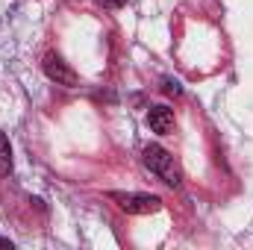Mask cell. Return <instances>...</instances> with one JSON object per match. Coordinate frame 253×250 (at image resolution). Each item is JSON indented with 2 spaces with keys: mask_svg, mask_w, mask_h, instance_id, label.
<instances>
[{
  "mask_svg": "<svg viewBox=\"0 0 253 250\" xmlns=\"http://www.w3.org/2000/svg\"><path fill=\"white\" fill-rule=\"evenodd\" d=\"M144 165H147V171L150 174H156L165 186L177 188L183 183V174H180V165L174 162V156L165 150V147H159V144H147L144 147Z\"/></svg>",
  "mask_w": 253,
  "mask_h": 250,
  "instance_id": "obj_1",
  "label": "cell"
},
{
  "mask_svg": "<svg viewBox=\"0 0 253 250\" xmlns=\"http://www.w3.org/2000/svg\"><path fill=\"white\" fill-rule=\"evenodd\" d=\"M109 197L124 209L126 215H150V212H156L159 206H162V200L156 197V194H135V191H109Z\"/></svg>",
  "mask_w": 253,
  "mask_h": 250,
  "instance_id": "obj_2",
  "label": "cell"
},
{
  "mask_svg": "<svg viewBox=\"0 0 253 250\" xmlns=\"http://www.w3.org/2000/svg\"><path fill=\"white\" fill-rule=\"evenodd\" d=\"M44 74H47L56 85H68V88H74V85L80 83V77H77L56 53H47V56H44Z\"/></svg>",
  "mask_w": 253,
  "mask_h": 250,
  "instance_id": "obj_3",
  "label": "cell"
},
{
  "mask_svg": "<svg viewBox=\"0 0 253 250\" xmlns=\"http://www.w3.org/2000/svg\"><path fill=\"white\" fill-rule=\"evenodd\" d=\"M147 126H150L153 132H159V135L174 132V112H171L168 106H150V112H147Z\"/></svg>",
  "mask_w": 253,
  "mask_h": 250,
  "instance_id": "obj_4",
  "label": "cell"
},
{
  "mask_svg": "<svg viewBox=\"0 0 253 250\" xmlns=\"http://www.w3.org/2000/svg\"><path fill=\"white\" fill-rule=\"evenodd\" d=\"M6 174H12V144L0 132V177H6Z\"/></svg>",
  "mask_w": 253,
  "mask_h": 250,
  "instance_id": "obj_5",
  "label": "cell"
},
{
  "mask_svg": "<svg viewBox=\"0 0 253 250\" xmlns=\"http://www.w3.org/2000/svg\"><path fill=\"white\" fill-rule=\"evenodd\" d=\"M97 3H100L103 9H121V6H124L126 0H97Z\"/></svg>",
  "mask_w": 253,
  "mask_h": 250,
  "instance_id": "obj_6",
  "label": "cell"
},
{
  "mask_svg": "<svg viewBox=\"0 0 253 250\" xmlns=\"http://www.w3.org/2000/svg\"><path fill=\"white\" fill-rule=\"evenodd\" d=\"M165 94H180V85L171 83V80H165Z\"/></svg>",
  "mask_w": 253,
  "mask_h": 250,
  "instance_id": "obj_7",
  "label": "cell"
},
{
  "mask_svg": "<svg viewBox=\"0 0 253 250\" xmlns=\"http://www.w3.org/2000/svg\"><path fill=\"white\" fill-rule=\"evenodd\" d=\"M0 248H6V250H12V242H9V239H0Z\"/></svg>",
  "mask_w": 253,
  "mask_h": 250,
  "instance_id": "obj_8",
  "label": "cell"
}]
</instances>
